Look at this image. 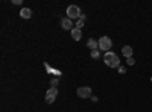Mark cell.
Here are the masks:
<instances>
[{
  "label": "cell",
  "mask_w": 152,
  "mask_h": 112,
  "mask_svg": "<svg viewBox=\"0 0 152 112\" xmlns=\"http://www.w3.org/2000/svg\"><path fill=\"white\" fill-rule=\"evenodd\" d=\"M91 58L97 59V58H99V50H93V52H91Z\"/></svg>",
  "instance_id": "7c38bea8"
},
{
  "label": "cell",
  "mask_w": 152,
  "mask_h": 112,
  "mask_svg": "<svg viewBox=\"0 0 152 112\" xmlns=\"http://www.w3.org/2000/svg\"><path fill=\"white\" fill-rule=\"evenodd\" d=\"M104 61H105V64L110 67V68H117L119 64H120V61H119V56L114 53V52H107L105 56H104Z\"/></svg>",
  "instance_id": "6da1fadb"
},
{
  "label": "cell",
  "mask_w": 152,
  "mask_h": 112,
  "mask_svg": "<svg viewBox=\"0 0 152 112\" xmlns=\"http://www.w3.org/2000/svg\"><path fill=\"white\" fill-rule=\"evenodd\" d=\"M126 62H128V65H134V64H135L134 58H128V59H126Z\"/></svg>",
  "instance_id": "4fadbf2b"
},
{
  "label": "cell",
  "mask_w": 152,
  "mask_h": 112,
  "mask_svg": "<svg viewBox=\"0 0 152 112\" xmlns=\"http://www.w3.org/2000/svg\"><path fill=\"white\" fill-rule=\"evenodd\" d=\"M87 46H88V48H91V52H93V50H97V47H99V41H96V40L90 38V40L87 41Z\"/></svg>",
  "instance_id": "ba28073f"
},
{
  "label": "cell",
  "mask_w": 152,
  "mask_h": 112,
  "mask_svg": "<svg viewBox=\"0 0 152 112\" xmlns=\"http://www.w3.org/2000/svg\"><path fill=\"white\" fill-rule=\"evenodd\" d=\"M72 36H73V40H75V41H79V40L82 38V30L75 27V29L72 30Z\"/></svg>",
  "instance_id": "9c48e42d"
},
{
  "label": "cell",
  "mask_w": 152,
  "mask_h": 112,
  "mask_svg": "<svg viewBox=\"0 0 152 112\" xmlns=\"http://www.w3.org/2000/svg\"><path fill=\"white\" fill-rule=\"evenodd\" d=\"M82 26H84V21H82V18L76 23V29H82Z\"/></svg>",
  "instance_id": "8fae6325"
},
{
  "label": "cell",
  "mask_w": 152,
  "mask_h": 112,
  "mask_svg": "<svg viewBox=\"0 0 152 112\" xmlns=\"http://www.w3.org/2000/svg\"><path fill=\"white\" fill-rule=\"evenodd\" d=\"M111 47H113V41L108 36H100V40H99V48L100 50H104L107 53V52H110Z\"/></svg>",
  "instance_id": "7a4b0ae2"
},
{
  "label": "cell",
  "mask_w": 152,
  "mask_h": 112,
  "mask_svg": "<svg viewBox=\"0 0 152 112\" xmlns=\"http://www.w3.org/2000/svg\"><path fill=\"white\" fill-rule=\"evenodd\" d=\"M61 26H62V29H66V30H73L75 29L70 18H62L61 20Z\"/></svg>",
  "instance_id": "5b68a950"
},
{
  "label": "cell",
  "mask_w": 152,
  "mask_h": 112,
  "mask_svg": "<svg viewBox=\"0 0 152 112\" xmlns=\"http://www.w3.org/2000/svg\"><path fill=\"white\" fill-rule=\"evenodd\" d=\"M46 97H49V98H56V97H58V90H56V88H49L47 92H46Z\"/></svg>",
  "instance_id": "30bf717a"
},
{
  "label": "cell",
  "mask_w": 152,
  "mask_h": 112,
  "mask_svg": "<svg viewBox=\"0 0 152 112\" xmlns=\"http://www.w3.org/2000/svg\"><path fill=\"white\" fill-rule=\"evenodd\" d=\"M76 94H78V97H81V98H88V97H91V88H88V86H81V88H78Z\"/></svg>",
  "instance_id": "277c9868"
},
{
  "label": "cell",
  "mask_w": 152,
  "mask_h": 112,
  "mask_svg": "<svg viewBox=\"0 0 152 112\" xmlns=\"http://www.w3.org/2000/svg\"><path fill=\"white\" fill-rule=\"evenodd\" d=\"M23 2V0H12V3H14V5H20Z\"/></svg>",
  "instance_id": "9a60e30c"
},
{
  "label": "cell",
  "mask_w": 152,
  "mask_h": 112,
  "mask_svg": "<svg viewBox=\"0 0 152 112\" xmlns=\"http://www.w3.org/2000/svg\"><path fill=\"white\" fill-rule=\"evenodd\" d=\"M122 55L128 59V58H132V47L131 46H123L122 47Z\"/></svg>",
  "instance_id": "52a82bcc"
},
{
  "label": "cell",
  "mask_w": 152,
  "mask_h": 112,
  "mask_svg": "<svg viewBox=\"0 0 152 112\" xmlns=\"http://www.w3.org/2000/svg\"><path fill=\"white\" fill-rule=\"evenodd\" d=\"M81 17V9L79 6H76V5H70L67 8V18L73 20V18H79Z\"/></svg>",
  "instance_id": "3957f363"
},
{
  "label": "cell",
  "mask_w": 152,
  "mask_h": 112,
  "mask_svg": "<svg viewBox=\"0 0 152 112\" xmlns=\"http://www.w3.org/2000/svg\"><path fill=\"white\" fill-rule=\"evenodd\" d=\"M50 83H52V88H56V86H58V79H53Z\"/></svg>",
  "instance_id": "5bb4252c"
},
{
  "label": "cell",
  "mask_w": 152,
  "mask_h": 112,
  "mask_svg": "<svg viewBox=\"0 0 152 112\" xmlns=\"http://www.w3.org/2000/svg\"><path fill=\"white\" fill-rule=\"evenodd\" d=\"M20 17L24 18V20H29V18L32 17V11H31L29 8H21V11H20Z\"/></svg>",
  "instance_id": "8992f818"
}]
</instances>
